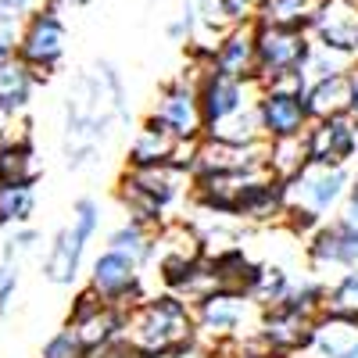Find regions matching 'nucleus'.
I'll return each mask as SVG.
<instances>
[{"instance_id": "f3484780", "label": "nucleus", "mask_w": 358, "mask_h": 358, "mask_svg": "<svg viewBox=\"0 0 358 358\" xmlns=\"http://www.w3.org/2000/svg\"><path fill=\"white\" fill-rule=\"evenodd\" d=\"M258 126L265 140H280V136H301L308 129V111L305 101L294 94H276V90H258Z\"/></svg>"}, {"instance_id": "7c9ffc66", "label": "nucleus", "mask_w": 358, "mask_h": 358, "mask_svg": "<svg viewBox=\"0 0 358 358\" xmlns=\"http://www.w3.org/2000/svg\"><path fill=\"white\" fill-rule=\"evenodd\" d=\"M290 273L283 265H273V262H262L258 265V280H255V287H251V301L258 305V308H273V305H280L283 301V294H287V287H290Z\"/></svg>"}, {"instance_id": "9d476101", "label": "nucleus", "mask_w": 358, "mask_h": 358, "mask_svg": "<svg viewBox=\"0 0 358 358\" xmlns=\"http://www.w3.org/2000/svg\"><path fill=\"white\" fill-rule=\"evenodd\" d=\"M204 258L201 251V233L190 219H172L165 215L155 226V241H151V265H158L162 283H169L176 273H183L187 265ZM147 265V268H151Z\"/></svg>"}, {"instance_id": "f704fd0d", "label": "nucleus", "mask_w": 358, "mask_h": 358, "mask_svg": "<svg viewBox=\"0 0 358 358\" xmlns=\"http://www.w3.org/2000/svg\"><path fill=\"white\" fill-rule=\"evenodd\" d=\"M22 287V273H18V262L11 258H0V319L11 315V305H15V294Z\"/></svg>"}, {"instance_id": "c756f323", "label": "nucleus", "mask_w": 358, "mask_h": 358, "mask_svg": "<svg viewBox=\"0 0 358 358\" xmlns=\"http://www.w3.org/2000/svg\"><path fill=\"white\" fill-rule=\"evenodd\" d=\"M322 312H337V315L358 319V265L344 268V273H337L334 280H326Z\"/></svg>"}, {"instance_id": "393cba45", "label": "nucleus", "mask_w": 358, "mask_h": 358, "mask_svg": "<svg viewBox=\"0 0 358 358\" xmlns=\"http://www.w3.org/2000/svg\"><path fill=\"white\" fill-rule=\"evenodd\" d=\"M322 8V0H262L255 22L265 25H287V29H308Z\"/></svg>"}, {"instance_id": "79ce46f5", "label": "nucleus", "mask_w": 358, "mask_h": 358, "mask_svg": "<svg viewBox=\"0 0 358 358\" xmlns=\"http://www.w3.org/2000/svg\"><path fill=\"white\" fill-rule=\"evenodd\" d=\"M86 4H94V0H65V8H86Z\"/></svg>"}, {"instance_id": "412c9836", "label": "nucleus", "mask_w": 358, "mask_h": 358, "mask_svg": "<svg viewBox=\"0 0 358 358\" xmlns=\"http://www.w3.org/2000/svg\"><path fill=\"white\" fill-rule=\"evenodd\" d=\"M283 212H287V187L273 176V179H265V183H258L241 201V208L233 212V219H241L248 226H280Z\"/></svg>"}, {"instance_id": "20e7f679", "label": "nucleus", "mask_w": 358, "mask_h": 358, "mask_svg": "<svg viewBox=\"0 0 358 358\" xmlns=\"http://www.w3.org/2000/svg\"><path fill=\"white\" fill-rule=\"evenodd\" d=\"M258 312L262 308L251 301L248 294L215 290V294H208L204 301L194 305V337L204 348L219 351L222 344L251 334L255 326H258Z\"/></svg>"}, {"instance_id": "f03ea898", "label": "nucleus", "mask_w": 358, "mask_h": 358, "mask_svg": "<svg viewBox=\"0 0 358 358\" xmlns=\"http://www.w3.org/2000/svg\"><path fill=\"white\" fill-rule=\"evenodd\" d=\"M122 337L147 358L183 341H194V308L172 290L143 294L122 312Z\"/></svg>"}, {"instance_id": "c85d7f7f", "label": "nucleus", "mask_w": 358, "mask_h": 358, "mask_svg": "<svg viewBox=\"0 0 358 358\" xmlns=\"http://www.w3.org/2000/svg\"><path fill=\"white\" fill-rule=\"evenodd\" d=\"M258 101V97H255ZM201 136H215V140H229V143H251V140H265L262 136V126H258V111L255 104L244 108V111H233L226 118H219V122L204 126Z\"/></svg>"}, {"instance_id": "72a5a7b5", "label": "nucleus", "mask_w": 358, "mask_h": 358, "mask_svg": "<svg viewBox=\"0 0 358 358\" xmlns=\"http://www.w3.org/2000/svg\"><path fill=\"white\" fill-rule=\"evenodd\" d=\"M36 358H86V348L83 341L76 337L72 326H62L57 334H50L43 341V348L36 351Z\"/></svg>"}, {"instance_id": "ddd939ff", "label": "nucleus", "mask_w": 358, "mask_h": 358, "mask_svg": "<svg viewBox=\"0 0 358 358\" xmlns=\"http://www.w3.org/2000/svg\"><path fill=\"white\" fill-rule=\"evenodd\" d=\"M312 322H315V315H308V312L273 305V308L258 312V334L273 351H280L287 358H301L312 341Z\"/></svg>"}, {"instance_id": "7ed1b4c3", "label": "nucleus", "mask_w": 358, "mask_h": 358, "mask_svg": "<svg viewBox=\"0 0 358 358\" xmlns=\"http://www.w3.org/2000/svg\"><path fill=\"white\" fill-rule=\"evenodd\" d=\"M62 11H65V0H47V8H40L36 15H25V25L18 29L15 57L36 76V83H47L65 57L69 33H65Z\"/></svg>"}, {"instance_id": "423d86ee", "label": "nucleus", "mask_w": 358, "mask_h": 358, "mask_svg": "<svg viewBox=\"0 0 358 358\" xmlns=\"http://www.w3.org/2000/svg\"><path fill=\"white\" fill-rule=\"evenodd\" d=\"M351 183V165H319V162H305L301 172L294 179H287V204L308 208V212L330 219Z\"/></svg>"}, {"instance_id": "39448f33", "label": "nucleus", "mask_w": 358, "mask_h": 358, "mask_svg": "<svg viewBox=\"0 0 358 358\" xmlns=\"http://www.w3.org/2000/svg\"><path fill=\"white\" fill-rule=\"evenodd\" d=\"M305 262H308V273L330 280L344 268L358 265V226L330 215L322 219L308 236H305Z\"/></svg>"}, {"instance_id": "a19ab883", "label": "nucleus", "mask_w": 358, "mask_h": 358, "mask_svg": "<svg viewBox=\"0 0 358 358\" xmlns=\"http://www.w3.org/2000/svg\"><path fill=\"white\" fill-rule=\"evenodd\" d=\"M222 358H287L280 351H255V355H222Z\"/></svg>"}, {"instance_id": "5701e85b", "label": "nucleus", "mask_w": 358, "mask_h": 358, "mask_svg": "<svg viewBox=\"0 0 358 358\" xmlns=\"http://www.w3.org/2000/svg\"><path fill=\"white\" fill-rule=\"evenodd\" d=\"M36 76L29 72L18 57L0 65V118H18L29 115V101L36 94Z\"/></svg>"}, {"instance_id": "4be33fe9", "label": "nucleus", "mask_w": 358, "mask_h": 358, "mask_svg": "<svg viewBox=\"0 0 358 358\" xmlns=\"http://www.w3.org/2000/svg\"><path fill=\"white\" fill-rule=\"evenodd\" d=\"M301 101H305V111H308V122H312V118H326V115L348 111V104H351V79H348V72L308 79Z\"/></svg>"}, {"instance_id": "2f4dec72", "label": "nucleus", "mask_w": 358, "mask_h": 358, "mask_svg": "<svg viewBox=\"0 0 358 358\" xmlns=\"http://www.w3.org/2000/svg\"><path fill=\"white\" fill-rule=\"evenodd\" d=\"M101 222H104V212H101V204L94 197H79L72 204V222H69V233H72V241L90 248V241L101 233Z\"/></svg>"}, {"instance_id": "bb28decb", "label": "nucleus", "mask_w": 358, "mask_h": 358, "mask_svg": "<svg viewBox=\"0 0 358 358\" xmlns=\"http://www.w3.org/2000/svg\"><path fill=\"white\" fill-rule=\"evenodd\" d=\"M308 162V147H305V133L301 136H280L268 140V155H265V169L273 172L280 183L294 179L301 172V165Z\"/></svg>"}, {"instance_id": "58836bf2", "label": "nucleus", "mask_w": 358, "mask_h": 358, "mask_svg": "<svg viewBox=\"0 0 358 358\" xmlns=\"http://www.w3.org/2000/svg\"><path fill=\"white\" fill-rule=\"evenodd\" d=\"M348 79H351V104H348V111L358 118V54H355V65H351Z\"/></svg>"}, {"instance_id": "ea45409f", "label": "nucleus", "mask_w": 358, "mask_h": 358, "mask_svg": "<svg viewBox=\"0 0 358 358\" xmlns=\"http://www.w3.org/2000/svg\"><path fill=\"white\" fill-rule=\"evenodd\" d=\"M0 4H4V8H11L15 15H29V11H33V4H36V0H0Z\"/></svg>"}, {"instance_id": "dca6fc26", "label": "nucleus", "mask_w": 358, "mask_h": 358, "mask_svg": "<svg viewBox=\"0 0 358 358\" xmlns=\"http://www.w3.org/2000/svg\"><path fill=\"white\" fill-rule=\"evenodd\" d=\"M312 43L358 54V0H322L315 22L308 25Z\"/></svg>"}, {"instance_id": "1a4fd4ad", "label": "nucleus", "mask_w": 358, "mask_h": 358, "mask_svg": "<svg viewBox=\"0 0 358 358\" xmlns=\"http://www.w3.org/2000/svg\"><path fill=\"white\" fill-rule=\"evenodd\" d=\"M312 50L308 29H287V25H265L255 22V54H258V79H268L276 72L305 69ZM255 79V83H258Z\"/></svg>"}, {"instance_id": "cd10ccee", "label": "nucleus", "mask_w": 358, "mask_h": 358, "mask_svg": "<svg viewBox=\"0 0 358 358\" xmlns=\"http://www.w3.org/2000/svg\"><path fill=\"white\" fill-rule=\"evenodd\" d=\"M36 204V183H0V222L4 226L33 222Z\"/></svg>"}, {"instance_id": "6ab92c4d", "label": "nucleus", "mask_w": 358, "mask_h": 358, "mask_svg": "<svg viewBox=\"0 0 358 358\" xmlns=\"http://www.w3.org/2000/svg\"><path fill=\"white\" fill-rule=\"evenodd\" d=\"M212 69L236 79H258V54H255V22L229 25L212 43Z\"/></svg>"}, {"instance_id": "b1692460", "label": "nucleus", "mask_w": 358, "mask_h": 358, "mask_svg": "<svg viewBox=\"0 0 358 358\" xmlns=\"http://www.w3.org/2000/svg\"><path fill=\"white\" fill-rule=\"evenodd\" d=\"M151 241H155V226L143 222V219L126 215V222H118V226L108 233L104 248H111V251H118V255H129L140 268H147V265H151Z\"/></svg>"}, {"instance_id": "0eeeda50", "label": "nucleus", "mask_w": 358, "mask_h": 358, "mask_svg": "<svg viewBox=\"0 0 358 358\" xmlns=\"http://www.w3.org/2000/svg\"><path fill=\"white\" fill-rule=\"evenodd\" d=\"M86 287L94 290L104 305L111 308H129L136 305L140 297L147 294L143 287V268L129 258V255H118L111 248H104L94 262H90V273H86Z\"/></svg>"}, {"instance_id": "4468645a", "label": "nucleus", "mask_w": 358, "mask_h": 358, "mask_svg": "<svg viewBox=\"0 0 358 358\" xmlns=\"http://www.w3.org/2000/svg\"><path fill=\"white\" fill-rule=\"evenodd\" d=\"M65 326H72L76 337L83 341V348L90 351V348H97V344H104V341H111V337L122 334V308L104 305L94 290L83 287V290L76 294L72 308H69Z\"/></svg>"}, {"instance_id": "6e6552de", "label": "nucleus", "mask_w": 358, "mask_h": 358, "mask_svg": "<svg viewBox=\"0 0 358 358\" xmlns=\"http://www.w3.org/2000/svg\"><path fill=\"white\" fill-rule=\"evenodd\" d=\"M151 115L179 140V143H194L204 133V115H201V97H197V83L179 72L176 79L158 86V101Z\"/></svg>"}, {"instance_id": "c9c22d12", "label": "nucleus", "mask_w": 358, "mask_h": 358, "mask_svg": "<svg viewBox=\"0 0 358 358\" xmlns=\"http://www.w3.org/2000/svg\"><path fill=\"white\" fill-rule=\"evenodd\" d=\"M8 244L15 248V255H33L40 244H43V229H36L33 222H18V226H8Z\"/></svg>"}, {"instance_id": "e433bc0d", "label": "nucleus", "mask_w": 358, "mask_h": 358, "mask_svg": "<svg viewBox=\"0 0 358 358\" xmlns=\"http://www.w3.org/2000/svg\"><path fill=\"white\" fill-rule=\"evenodd\" d=\"M147 358H215L212 348H204L197 337L194 341H183V344H176V348H165L158 355H147Z\"/></svg>"}, {"instance_id": "4c0bfd02", "label": "nucleus", "mask_w": 358, "mask_h": 358, "mask_svg": "<svg viewBox=\"0 0 358 358\" xmlns=\"http://www.w3.org/2000/svg\"><path fill=\"white\" fill-rule=\"evenodd\" d=\"M341 219L358 226V176H351V183H348V194L341 201Z\"/></svg>"}, {"instance_id": "a211bd4d", "label": "nucleus", "mask_w": 358, "mask_h": 358, "mask_svg": "<svg viewBox=\"0 0 358 358\" xmlns=\"http://www.w3.org/2000/svg\"><path fill=\"white\" fill-rule=\"evenodd\" d=\"M158 162H187L190 165V143H179L155 115H147L126 147V165H158Z\"/></svg>"}, {"instance_id": "2eb2a0df", "label": "nucleus", "mask_w": 358, "mask_h": 358, "mask_svg": "<svg viewBox=\"0 0 358 358\" xmlns=\"http://www.w3.org/2000/svg\"><path fill=\"white\" fill-rule=\"evenodd\" d=\"M197 97H201V115H204V126L219 122V118L233 115V111H244L255 104L258 97V83L255 79H236V76H222V72H208L197 83Z\"/></svg>"}, {"instance_id": "9b49d317", "label": "nucleus", "mask_w": 358, "mask_h": 358, "mask_svg": "<svg viewBox=\"0 0 358 358\" xmlns=\"http://www.w3.org/2000/svg\"><path fill=\"white\" fill-rule=\"evenodd\" d=\"M305 147H308V162L351 165V158L358 155V118L351 111L312 118L305 129Z\"/></svg>"}, {"instance_id": "473e14b6", "label": "nucleus", "mask_w": 358, "mask_h": 358, "mask_svg": "<svg viewBox=\"0 0 358 358\" xmlns=\"http://www.w3.org/2000/svg\"><path fill=\"white\" fill-rule=\"evenodd\" d=\"M351 65H355V54H344V50H334V47L312 43L308 62H305V76H308V79H319V76H334V72H351Z\"/></svg>"}, {"instance_id": "a878e982", "label": "nucleus", "mask_w": 358, "mask_h": 358, "mask_svg": "<svg viewBox=\"0 0 358 358\" xmlns=\"http://www.w3.org/2000/svg\"><path fill=\"white\" fill-rule=\"evenodd\" d=\"M40 176L33 143H0V183H40Z\"/></svg>"}, {"instance_id": "f257e3e1", "label": "nucleus", "mask_w": 358, "mask_h": 358, "mask_svg": "<svg viewBox=\"0 0 358 358\" xmlns=\"http://www.w3.org/2000/svg\"><path fill=\"white\" fill-rule=\"evenodd\" d=\"M194 172L187 162H158V165H126L118 176L115 197L126 208V215L158 226L172 215L176 204L190 201Z\"/></svg>"}, {"instance_id": "aec40b11", "label": "nucleus", "mask_w": 358, "mask_h": 358, "mask_svg": "<svg viewBox=\"0 0 358 358\" xmlns=\"http://www.w3.org/2000/svg\"><path fill=\"white\" fill-rule=\"evenodd\" d=\"M83 255H86V248L72 241L69 226H62V229L50 236V244H47V255H43V280H47L50 287H76L79 276H83Z\"/></svg>"}, {"instance_id": "37998d69", "label": "nucleus", "mask_w": 358, "mask_h": 358, "mask_svg": "<svg viewBox=\"0 0 358 358\" xmlns=\"http://www.w3.org/2000/svg\"><path fill=\"white\" fill-rule=\"evenodd\" d=\"M4 229H8V226H4V222H0V233H4Z\"/></svg>"}, {"instance_id": "f8f14e48", "label": "nucleus", "mask_w": 358, "mask_h": 358, "mask_svg": "<svg viewBox=\"0 0 358 358\" xmlns=\"http://www.w3.org/2000/svg\"><path fill=\"white\" fill-rule=\"evenodd\" d=\"M268 155V140H251V143H229L215 136H197L190 143V172H236V169H251L265 165Z\"/></svg>"}]
</instances>
